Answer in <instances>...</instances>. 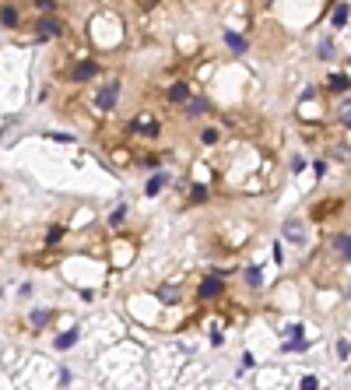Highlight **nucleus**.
Returning <instances> with one entry per match:
<instances>
[{
	"label": "nucleus",
	"instance_id": "1",
	"mask_svg": "<svg viewBox=\"0 0 351 390\" xmlns=\"http://www.w3.org/2000/svg\"><path fill=\"white\" fill-rule=\"evenodd\" d=\"M116 99H120V84H116V81H113V84H106V88L95 95V102H98V109H102V113H109V109L116 106Z\"/></svg>",
	"mask_w": 351,
	"mask_h": 390
},
{
	"label": "nucleus",
	"instance_id": "2",
	"mask_svg": "<svg viewBox=\"0 0 351 390\" xmlns=\"http://www.w3.org/2000/svg\"><path fill=\"white\" fill-rule=\"evenodd\" d=\"M53 35H60V21L42 18V21H39V39H53Z\"/></svg>",
	"mask_w": 351,
	"mask_h": 390
},
{
	"label": "nucleus",
	"instance_id": "3",
	"mask_svg": "<svg viewBox=\"0 0 351 390\" xmlns=\"http://www.w3.org/2000/svg\"><path fill=\"white\" fill-rule=\"evenodd\" d=\"M225 46H228L235 57H242V53H246V39H242V35H235V32H225Z\"/></svg>",
	"mask_w": 351,
	"mask_h": 390
},
{
	"label": "nucleus",
	"instance_id": "4",
	"mask_svg": "<svg viewBox=\"0 0 351 390\" xmlns=\"http://www.w3.org/2000/svg\"><path fill=\"white\" fill-rule=\"evenodd\" d=\"M53 345H57V352H67V348H74V345H77V330H64V334H60Z\"/></svg>",
	"mask_w": 351,
	"mask_h": 390
},
{
	"label": "nucleus",
	"instance_id": "5",
	"mask_svg": "<svg viewBox=\"0 0 351 390\" xmlns=\"http://www.w3.org/2000/svg\"><path fill=\"white\" fill-rule=\"evenodd\" d=\"M95 71H98V67H95V64H77V67H74V74H70V78H74V81H88V78H95Z\"/></svg>",
	"mask_w": 351,
	"mask_h": 390
},
{
	"label": "nucleus",
	"instance_id": "6",
	"mask_svg": "<svg viewBox=\"0 0 351 390\" xmlns=\"http://www.w3.org/2000/svg\"><path fill=\"white\" fill-rule=\"evenodd\" d=\"M218 292H221V281H218V278H208V281L200 285V299H214Z\"/></svg>",
	"mask_w": 351,
	"mask_h": 390
},
{
	"label": "nucleus",
	"instance_id": "7",
	"mask_svg": "<svg viewBox=\"0 0 351 390\" xmlns=\"http://www.w3.org/2000/svg\"><path fill=\"white\" fill-rule=\"evenodd\" d=\"M190 99V84H172L169 88V102H186Z\"/></svg>",
	"mask_w": 351,
	"mask_h": 390
},
{
	"label": "nucleus",
	"instance_id": "8",
	"mask_svg": "<svg viewBox=\"0 0 351 390\" xmlns=\"http://www.w3.org/2000/svg\"><path fill=\"white\" fill-rule=\"evenodd\" d=\"M165 183H169V176H165V172H158V176H151V183H147V197H158Z\"/></svg>",
	"mask_w": 351,
	"mask_h": 390
},
{
	"label": "nucleus",
	"instance_id": "9",
	"mask_svg": "<svg viewBox=\"0 0 351 390\" xmlns=\"http://www.w3.org/2000/svg\"><path fill=\"white\" fill-rule=\"evenodd\" d=\"M330 21H334V28H341V25L348 21V4H337L334 14H330Z\"/></svg>",
	"mask_w": 351,
	"mask_h": 390
},
{
	"label": "nucleus",
	"instance_id": "10",
	"mask_svg": "<svg viewBox=\"0 0 351 390\" xmlns=\"http://www.w3.org/2000/svg\"><path fill=\"white\" fill-rule=\"evenodd\" d=\"M334 250H341L344 260H351V235H334Z\"/></svg>",
	"mask_w": 351,
	"mask_h": 390
},
{
	"label": "nucleus",
	"instance_id": "11",
	"mask_svg": "<svg viewBox=\"0 0 351 390\" xmlns=\"http://www.w3.org/2000/svg\"><path fill=\"white\" fill-rule=\"evenodd\" d=\"M327 84H330V88H334V91H348V74H330V81H327Z\"/></svg>",
	"mask_w": 351,
	"mask_h": 390
},
{
	"label": "nucleus",
	"instance_id": "12",
	"mask_svg": "<svg viewBox=\"0 0 351 390\" xmlns=\"http://www.w3.org/2000/svg\"><path fill=\"white\" fill-rule=\"evenodd\" d=\"M0 21H4V25H14V21H18V11H14V7H4V11H0Z\"/></svg>",
	"mask_w": 351,
	"mask_h": 390
},
{
	"label": "nucleus",
	"instance_id": "13",
	"mask_svg": "<svg viewBox=\"0 0 351 390\" xmlns=\"http://www.w3.org/2000/svg\"><path fill=\"white\" fill-rule=\"evenodd\" d=\"M260 278H264V274H260V267H246V281H249L253 288L260 285Z\"/></svg>",
	"mask_w": 351,
	"mask_h": 390
},
{
	"label": "nucleus",
	"instance_id": "14",
	"mask_svg": "<svg viewBox=\"0 0 351 390\" xmlns=\"http://www.w3.org/2000/svg\"><path fill=\"white\" fill-rule=\"evenodd\" d=\"M204 109H208V102H204V99H193V102H190V116H200Z\"/></svg>",
	"mask_w": 351,
	"mask_h": 390
},
{
	"label": "nucleus",
	"instance_id": "15",
	"mask_svg": "<svg viewBox=\"0 0 351 390\" xmlns=\"http://www.w3.org/2000/svg\"><path fill=\"white\" fill-rule=\"evenodd\" d=\"M309 348V341H288L284 345V352H306Z\"/></svg>",
	"mask_w": 351,
	"mask_h": 390
},
{
	"label": "nucleus",
	"instance_id": "16",
	"mask_svg": "<svg viewBox=\"0 0 351 390\" xmlns=\"http://www.w3.org/2000/svg\"><path fill=\"white\" fill-rule=\"evenodd\" d=\"M46 320H49V313H46V310H35V313H32V323H35V327H42Z\"/></svg>",
	"mask_w": 351,
	"mask_h": 390
},
{
	"label": "nucleus",
	"instance_id": "17",
	"mask_svg": "<svg viewBox=\"0 0 351 390\" xmlns=\"http://www.w3.org/2000/svg\"><path fill=\"white\" fill-rule=\"evenodd\" d=\"M337 113H341V123H348V127H351V102H344Z\"/></svg>",
	"mask_w": 351,
	"mask_h": 390
},
{
	"label": "nucleus",
	"instance_id": "18",
	"mask_svg": "<svg viewBox=\"0 0 351 390\" xmlns=\"http://www.w3.org/2000/svg\"><path fill=\"white\" fill-rule=\"evenodd\" d=\"M57 239H64V229H60V225H57V229H49V232H46V242H57Z\"/></svg>",
	"mask_w": 351,
	"mask_h": 390
},
{
	"label": "nucleus",
	"instance_id": "19",
	"mask_svg": "<svg viewBox=\"0 0 351 390\" xmlns=\"http://www.w3.org/2000/svg\"><path fill=\"white\" fill-rule=\"evenodd\" d=\"M158 296H162V299H172V303L179 299V292H176V288H158Z\"/></svg>",
	"mask_w": 351,
	"mask_h": 390
},
{
	"label": "nucleus",
	"instance_id": "20",
	"mask_svg": "<svg viewBox=\"0 0 351 390\" xmlns=\"http://www.w3.org/2000/svg\"><path fill=\"white\" fill-rule=\"evenodd\" d=\"M200 141H204V144H214V141H218V130H204Z\"/></svg>",
	"mask_w": 351,
	"mask_h": 390
},
{
	"label": "nucleus",
	"instance_id": "21",
	"mask_svg": "<svg viewBox=\"0 0 351 390\" xmlns=\"http://www.w3.org/2000/svg\"><path fill=\"white\" fill-rule=\"evenodd\" d=\"M330 53H334V46H330V42H320V57L330 60Z\"/></svg>",
	"mask_w": 351,
	"mask_h": 390
},
{
	"label": "nucleus",
	"instance_id": "22",
	"mask_svg": "<svg viewBox=\"0 0 351 390\" xmlns=\"http://www.w3.org/2000/svg\"><path fill=\"white\" fill-rule=\"evenodd\" d=\"M193 201H208V186H193Z\"/></svg>",
	"mask_w": 351,
	"mask_h": 390
},
{
	"label": "nucleus",
	"instance_id": "23",
	"mask_svg": "<svg viewBox=\"0 0 351 390\" xmlns=\"http://www.w3.org/2000/svg\"><path fill=\"white\" fill-rule=\"evenodd\" d=\"M120 222H123V208H116V211L109 215V225H120Z\"/></svg>",
	"mask_w": 351,
	"mask_h": 390
},
{
	"label": "nucleus",
	"instance_id": "24",
	"mask_svg": "<svg viewBox=\"0 0 351 390\" xmlns=\"http://www.w3.org/2000/svg\"><path fill=\"white\" fill-rule=\"evenodd\" d=\"M316 387H320L316 376H306V380H302V390H316Z\"/></svg>",
	"mask_w": 351,
	"mask_h": 390
},
{
	"label": "nucleus",
	"instance_id": "25",
	"mask_svg": "<svg viewBox=\"0 0 351 390\" xmlns=\"http://www.w3.org/2000/svg\"><path fill=\"white\" fill-rule=\"evenodd\" d=\"M35 4H39L42 11H53V7H57V0H35Z\"/></svg>",
	"mask_w": 351,
	"mask_h": 390
},
{
	"label": "nucleus",
	"instance_id": "26",
	"mask_svg": "<svg viewBox=\"0 0 351 390\" xmlns=\"http://www.w3.org/2000/svg\"><path fill=\"white\" fill-rule=\"evenodd\" d=\"M267 4H274V0H267Z\"/></svg>",
	"mask_w": 351,
	"mask_h": 390
}]
</instances>
